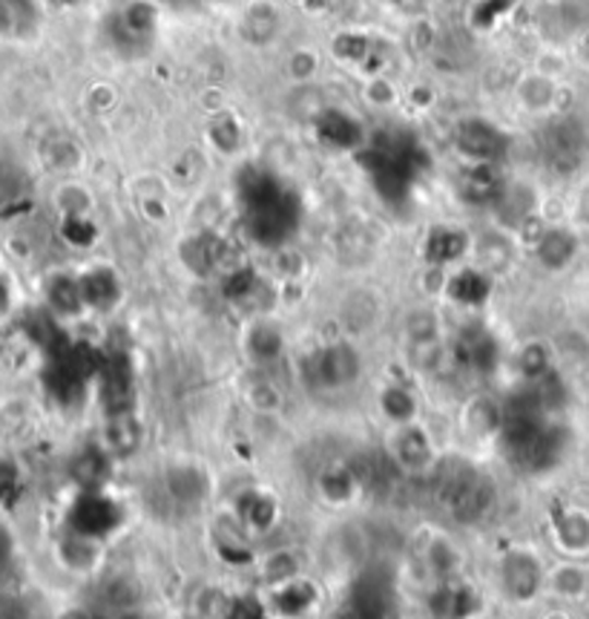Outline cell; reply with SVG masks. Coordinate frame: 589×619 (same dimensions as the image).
<instances>
[{"mask_svg":"<svg viewBox=\"0 0 589 619\" xmlns=\"http://www.w3.org/2000/svg\"><path fill=\"white\" fill-rule=\"evenodd\" d=\"M432 499L452 519L471 524L486 516L495 492L483 478V473L471 469L469 464H460V461H448V464L437 467V473L432 476Z\"/></svg>","mask_w":589,"mask_h":619,"instance_id":"6da1fadb","label":"cell"},{"mask_svg":"<svg viewBox=\"0 0 589 619\" xmlns=\"http://www.w3.org/2000/svg\"><path fill=\"white\" fill-rule=\"evenodd\" d=\"M116 519V504L107 496H101V492L87 490L75 501V508H72V531H75V536L95 539V536H104L107 531H112Z\"/></svg>","mask_w":589,"mask_h":619,"instance_id":"7a4b0ae2","label":"cell"},{"mask_svg":"<svg viewBox=\"0 0 589 619\" xmlns=\"http://www.w3.org/2000/svg\"><path fill=\"white\" fill-rule=\"evenodd\" d=\"M38 0H0V40L3 44H26L38 35Z\"/></svg>","mask_w":589,"mask_h":619,"instance_id":"3957f363","label":"cell"},{"mask_svg":"<svg viewBox=\"0 0 589 619\" xmlns=\"http://www.w3.org/2000/svg\"><path fill=\"white\" fill-rule=\"evenodd\" d=\"M311 369H314V381L320 386L337 390V386H348L360 374V358L351 346H328L316 355Z\"/></svg>","mask_w":589,"mask_h":619,"instance_id":"277c9868","label":"cell"},{"mask_svg":"<svg viewBox=\"0 0 589 619\" xmlns=\"http://www.w3.org/2000/svg\"><path fill=\"white\" fill-rule=\"evenodd\" d=\"M503 585L512 596L518 599H527L534 594V587L541 585V571H538V562L527 553H512L506 562H503Z\"/></svg>","mask_w":589,"mask_h":619,"instance_id":"5b68a950","label":"cell"},{"mask_svg":"<svg viewBox=\"0 0 589 619\" xmlns=\"http://www.w3.org/2000/svg\"><path fill=\"white\" fill-rule=\"evenodd\" d=\"M460 360L466 366H474V369H489L495 364V341L489 337L486 332H466L460 337Z\"/></svg>","mask_w":589,"mask_h":619,"instance_id":"8992f818","label":"cell"},{"mask_svg":"<svg viewBox=\"0 0 589 619\" xmlns=\"http://www.w3.org/2000/svg\"><path fill=\"white\" fill-rule=\"evenodd\" d=\"M107 438H110V450H116L118 455H130L135 453V447H139L142 429H139V421H135L130 413L112 415Z\"/></svg>","mask_w":589,"mask_h":619,"instance_id":"52a82bcc","label":"cell"},{"mask_svg":"<svg viewBox=\"0 0 589 619\" xmlns=\"http://www.w3.org/2000/svg\"><path fill=\"white\" fill-rule=\"evenodd\" d=\"M81 294H84V306L104 309L116 300V279L107 271H95V274L81 279Z\"/></svg>","mask_w":589,"mask_h":619,"instance_id":"ba28073f","label":"cell"},{"mask_svg":"<svg viewBox=\"0 0 589 619\" xmlns=\"http://www.w3.org/2000/svg\"><path fill=\"white\" fill-rule=\"evenodd\" d=\"M167 490L173 496L176 504L188 508V504H196L205 492V481L199 478V473H190V469H179L173 476L167 478Z\"/></svg>","mask_w":589,"mask_h":619,"instance_id":"9c48e42d","label":"cell"},{"mask_svg":"<svg viewBox=\"0 0 589 619\" xmlns=\"http://www.w3.org/2000/svg\"><path fill=\"white\" fill-rule=\"evenodd\" d=\"M575 254V239L566 234V230H550L546 237L541 239V260L552 269H561L569 262V257Z\"/></svg>","mask_w":589,"mask_h":619,"instance_id":"30bf717a","label":"cell"},{"mask_svg":"<svg viewBox=\"0 0 589 619\" xmlns=\"http://www.w3.org/2000/svg\"><path fill=\"white\" fill-rule=\"evenodd\" d=\"M239 516H242L244 524L256 527V531H265V527L274 524L276 508L267 496H244V501L239 504Z\"/></svg>","mask_w":589,"mask_h":619,"instance_id":"8fae6325","label":"cell"},{"mask_svg":"<svg viewBox=\"0 0 589 619\" xmlns=\"http://www.w3.org/2000/svg\"><path fill=\"white\" fill-rule=\"evenodd\" d=\"M429 441H425L423 432L417 429H406V436L400 438L397 444V464H406V467H423L429 464Z\"/></svg>","mask_w":589,"mask_h":619,"instance_id":"7c38bea8","label":"cell"},{"mask_svg":"<svg viewBox=\"0 0 589 619\" xmlns=\"http://www.w3.org/2000/svg\"><path fill=\"white\" fill-rule=\"evenodd\" d=\"M558 536L566 548H587L589 545V519L566 516L558 522Z\"/></svg>","mask_w":589,"mask_h":619,"instance_id":"4fadbf2b","label":"cell"},{"mask_svg":"<svg viewBox=\"0 0 589 619\" xmlns=\"http://www.w3.org/2000/svg\"><path fill=\"white\" fill-rule=\"evenodd\" d=\"M383 404L385 413L397 418V421H406V418H411V413H414V397L406 390H388L383 397Z\"/></svg>","mask_w":589,"mask_h":619,"instance_id":"5bb4252c","label":"cell"},{"mask_svg":"<svg viewBox=\"0 0 589 619\" xmlns=\"http://www.w3.org/2000/svg\"><path fill=\"white\" fill-rule=\"evenodd\" d=\"M276 349H279V341H276L274 332H260L253 337V352H256L260 358H274Z\"/></svg>","mask_w":589,"mask_h":619,"instance_id":"9a60e30c","label":"cell"}]
</instances>
